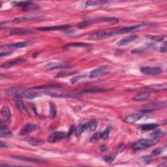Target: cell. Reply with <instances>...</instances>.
Here are the masks:
<instances>
[{"label":"cell","instance_id":"6da1fadb","mask_svg":"<svg viewBox=\"0 0 167 167\" xmlns=\"http://www.w3.org/2000/svg\"><path fill=\"white\" fill-rule=\"evenodd\" d=\"M5 93L14 98L30 99H33L40 96L39 93L35 92L30 89H26L20 87H11L5 91Z\"/></svg>","mask_w":167,"mask_h":167},{"label":"cell","instance_id":"7a4b0ae2","mask_svg":"<svg viewBox=\"0 0 167 167\" xmlns=\"http://www.w3.org/2000/svg\"><path fill=\"white\" fill-rule=\"evenodd\" d=\"M99 23H110L112 24H117V23H119V20L115 17H108L89 18L82 20V22H79L77 24V26L80 27V28H84V27Z\"/></svg>","mask_w":167,"mask_h":167},{"label":"cell","instance_id":"3957f363","mask_svg":"<svg viewBox=\"0 0 167 167\" xmlns=\"http://www.w3.org/2000/svg\"><path fill=\"white\" fill-rule=\"evenodd\" d=\"M158 143L159 138L153 137L151 138H142L133 144L131 147V150L134 152L141 151L146 149H148Z\"/></svg>","mask_w":167,"mask_h":167},{"label":"cell","instance_id":"277c9868","mask_svg":"<svg viewBox=\"0 0 167 167\" xmlns=\"http://www.w3.org/2000/svg\"><path fill=\"white\" fill-rule=\"evenodd\" d=\"M117 34H121L120 27H119V28L105 30L94 33L88 37V39L92 41H99L112 37Z\"/></svg>","mask_w":167,"mask_h":167},{"label":"cell","instance_id":"5b68a950","mask_svg":"<svg viewBox=\"0 0 167 167\" xmlns=\"http://www.w3.org/2000/svg\"><path fill=\"white\" fill-rule=\"evenodd\" d=\"M98 125V122L97 120H93L88 122L82 123L75 129V134L77 136H80L83 133L86 131H94Z\"/></svg>","mask_w":167,"mask_h":167},{"label":"cell","instance_id":"8992f818","mask_svg":"<svg viewBox=\"0 0 167 167\" xmlns=\"http://www.w3.org/2000/svg\"><path fill=\"white\" fill-rule=\"evenodd\" d=\"M36 41H26L22 42H19L17 43H13V44H9L3 45L1 46L2 50H9V49H18V48H27L31 45H33Z\"/></svg>","mask_w":167,"mask_h":167},{"label":"cell","instance_id":"52a82bcc","mask_svg":"<svg viewBox=\"0 0 167 167\" xmlns=\"http://www.w3.org/2000/svg\"><path fill=\"white\" fill-rule=\"evenodd\" d=\"M12 6L21 7L25 11H31V10H36L39 9V6L37 5L34 4L31 2H13L11 3Z\"/></svg>","mask_w":167,"mask_h":167},{"label":"cell","instance_id":"ba28073f","mask_svg":"<svg viewBox=\"0 0 167 167\" xmlns=\"http://www.w3.org/2000/svg\"><path fill=\"white\" fill-rule=\"evenodd\" d=\"M140 70L144 74H148V75H156L163 72L161 68H160L159 67H149V66L142 67H141Z\"/></svg>","mask_w":167,"mask_h":167},{"label":"cell","instance_id":"9c48e42d","mask_svg":"<svg viewBox=\"0 0 167 167\" xmlns=\"http://www.w3.org/2000/svg\"><path fill=\"white\" fill-rule=\"evenodd\" d=\"M110 126L108 125V126L106 128L105 130H104L103 132H100V133H97L96 134H95L93 135V136L91 138V142H95L99 140V139H104V140H106V139L108 138L109 136V133H110Z\"/></svg>","mask_w":167,"mask_h":167},{"label":"cell","instance_id":"30bf717a","mask_svg":"<svg viewBox=\"0 0 167 167\" xmlns=\"http://www.w3.org/2000/svg\"><path fill=\"white\" fill-rule=\"evenodd\" d=\"M39 128V126L36 124L34 123H27L25 125L24 127L20 130L19 135L22 136H26L27 135H28L32 132L37 130Z\"/></svg>","mask_w":167,"mask_h":167},{"label":"cell","instance_id":"8fae6325","mask_svg":"<svg viewBox=\"0 0 167 167\" xmlns=\"http://www.w3.org/2000/svg\"><path fill=\"white\" fill-rule=\"evenodd\" d=\"M69 66V64L66 62H50L49 64H46L45 66V68L47 71H52L57 69L66 68Z\"/></svg>","mask_w":167,"mask_h":167},{"label":"cell","instance_id":"7c38bea8","mask_svg":"<svg viewBox=\"0 0 167 167\" xmlns=\"http://www.w3.org/2000/svg\"><path fill=\"white\" fill-rule=\"evenodd\" d=\"M66 136V133L64 131H56L52 133L48 137V142L50 143H55L60 141Z\"/></svg>","mask_w":167,"mask_h":167},{"label":"cell","instance_id":"4fadbf2b","mask_svg":"<svg viewBox=\"0 0 167 167\" xmlns=\"http://www.w3.org/2000/svg\"><path fill=\"white\" fill-rule=\"evenodd\" d=\"M71 27L69 24H64V25H58V26H44L37 27L38 30L41 31H55V30H62L69 28Z\"/></svg>","mask_w":167,"mask_h":167},{"label":"cell","instance_id":"5bb4252c","mask_svg":"<svg viewBox=\"0 0 167 167\" xmlns=\"http://www.w3.org/2000/svg\"><path fill=\"white\" fill-rule=\"evenodd\" d=\"M108 69L109 67L107 65H103V66H101L98 68H97L89 73L88 74L89 78L90 79L96 78L97 77V76H99L101 74H102L103 73H105Z\"/></svg>","mask_w":167,"mask_h":167},{"label":"cell","instance_id":"9a60e30c","mask_svg":"<svg viewBox=\"0 0 167 167\" xmlns=\"http://www.w3.org/2000/svg\"><path fill=\"white\" fill-rule=\"evenodd\" d=\"M144 116V113H134L127 116L124 119V122L127 123H134L136 122L141 120V118Z\"/></svg>","mask_w":167,"mask_h":167},{"label":"cell","instance_id":"2e32d148","mask_svg":"<svg viewBox=\"0 0 167 167\" xmlns=\"http://www.w3.org/2000/svg\"><path fill=\"white\" fill-rule=\"evenodd\" d=\"M166 105V102H161V103H154L149 104L146 107V109L144 110V113L146 112H149V111H152V110H156L163 108L165 107Z\"/></svg>","mask_w":167,"mask_h":167},{"label":"cell","instance_id":"e0dca14e","mask_svg":"<svg viewBox=\"0 0 167 167\" xmlns=\"http://www.w3.org/2000/svg\"><path fill=\"white\" fill-rule=\"evenodd\" d=\"M43 17L41 16H23L21 17H18L14 19L12 22L16 24H20L25 22H27V21H32L35 20H38L40 18H42Z\"/></svg>","mask_w":167,"mask_h":167},{"label":"cell","instance_id":"ac0fdd59","mask_svg":"<svg viewBox=\"0 0 167 167\" xmlns=\"http://www.w3.org/2000/svg\"><path fill=\"white\" fill-rule=\"evenodd\" d=\"M12 135H13L11 131L6 126L5 122L3 123V122L2 121L1 124H0V136H1V138L10 137Z\"/></svg>","mask_w":167,"mask_h":167},{"label":"cell","instance_id":"d6986e66","mask_svg":"<svg viewBox=\"0 0 167 167\" xmlns=\"http://www.w3.org/2000/svg\"><path fill=\"white\" fill-rule=\"evenodd\" d=\"M14 102H15V106L19 110L20 112H21L22 114H24L25 115H28L29 114L28 110H27L26 107L25 106L24 103H23V101L22 100H21V99H20V98H14Z\"/></svg>","mask_w":167,"mask_h":167},{"label":"cell","instance_id":"ffe728a7","mask_svg":"<svg viewBox=\"0 0 167 167\" xmlns=\"http://www.w3.org/2000/svg\"><path fill=\"white\" fill-rule=\"evenodd\" d=\"M138 36H129L127 37L123 38L122 39H121L119 42L117 43V46H126L130 43H131L132 42H133L134 41H135L136 39H138Z\"/></svg>","mask_w":167,"mask_h":167},{"label":"cell","instance_id":"44dd1931","mask_svg":"<svg viewBox=\"0 0 167 167\" xmlns=\"http://www.w3.org/2000/svg\"><path fill=\"white\" fill-rule=\"evenodd\" d=\"M26 61H27V60L25 59H17V60H12V61L5 63V64H4L3 65H2V67L4 68V69H8V68H10L14 65H17L23 64V63H25Z\"/></svg>","mask_w":167,"mask_h":167},{"label":"cell","instance_id":"7402d4cb","mask_svg":"<svg viewBox=\"0 0 167 167\" xmlns=\"http://www.w3.org/2000/svg\"><path fill=\"white\" fill-rule=\"evenodd\" d=\"M35 32L29 29H23V28H16L11 31V35H25V34H33Z\"/></svg>","mask_w":167,"mask_h":167},{"label":"cell","instance_id":"603a6c76","mask_svg":"<svg viewBox=\"0 0 167 167\" xmlns=\"http://www.w3.org/2000/svg\"><path fill=\"white\" fill-rule=\"evenodd\" d=\"M158 127V124L156 123H147V124H142L141 125L140 129L142 131H150L155 130Z\"/></svg>","mask_w":167,"mask_h":167},{"label":"cell","instance_id":"cb8c5ba5","mask_svg":"<svg viewBox=\"0 0 167 167\" xmlns=\"http://www.w3.org/2000/svg\"><path fill=\"white\" fill-rule=\"evenodd\" d=\"M12 159H15L19 161H22L25 162H30V163H41L43 161L39 159H35V158H30V157H12Z\"/></svg>","mask_w":167,"mask_h":167},{"label":"cell","instance_id":"d4e9b609","mask_svg":"<svg viewBox=\"0 0 167 167\" xmlns=\"http://www.w3.org/2000/svg\"><path fill=\"white\" fill-rule=\"evenodd\" d=\"M150 97V93L148 92H143L139 93L133 98V100L135 101H144L149 99Z\"/></svg>","mask_w":167,"mask_h":167},{"label":"cell","instance_id":"484cf974","mask_svg":"<svg viewBox=\"0 0 167 167\" xmlns=\"http://www.w3.org/2000/svg\"><path fill=\"white\" fill-rule=\"evenodd\" d=\"M154 46V44H148L146 45L145 46H141L139 48H135V49L131 51V53L132 54H137V53H141V52H143L144 51L148 50V49H150V48H152Z\"/></svg>","mask_w":167,"mask_h":167},{"label":"cell","instance_id":"4316f807","mask_svg":"<svg viewBox=\"0 0 167 167\" xmlns=\"http://www.w3.org/2000/svg\"><path fill=\"white\" fill-rule=\"evenodd\" d=\"M108 2L107 1H97V0H95V1H88L86 2L85 5L86 7H93V6H101L103 5H105L108 3Z\"/></svg>","mask_w":167,"mask_h":167},{"label":"cell","instance_id":"83f0119b","mask_svg":"<svg viewBox=\"0 0 167 167\" xmlns=\"http://www.w3.org/2000/svg\"><path fill=\"white\" fill-rule=\"evenodd\" d=\"M26 142L30 145L32 146H39L42 144H43V141L41 140H38L35 138H28L26 139Z\"/></svg>","mask_w":167,"mask_h":167},{"label":"cell","instance_id":"f1b7e54d","mask_svg":"<svg viewBox=\"0 0 167 167\" xmlns=\"http://www.w3.org/2000/svg\"><path fill=\"white\" fill-rule=\"evenodd\" d=\"M2 116L5 118L6 121H9L10 120L11 117V112L9 109V107H4L2 109V112H1Z\"/></svg>","mask_w":167,"mask_h":167},{"label":"cell","instance_id":"f546056e","mask_svg":"<svg viewBox=\"0 0 167 167\" xmlns=\"http://www.w3.org/2000/svg\"><path fill=\"white\" fill-rule=\"evenodd\" d=\"M89 46V44L85 43H81V42H74V43H70L65 45L64 47L71 48V47H86Z\"/></svg>","mask_w":167,"mask_h":167},{"label":"cell","instance_id":"4dcf8cb0","mask_svg":"<svg viewBox=\"0 0 167 167\" xmlns=\"http://www.w3.org/2000/svg\"><path fill=\"white\" fill-rule=\"evenodd\" d=\"M76 71H65L63 72H60L58 73L56 75L54 76V78L57 79V78H61V77H64V76H67L69 75H72L74 73H76Z\"/></svg>","mask_w":167,"mask_h":167},{"label":"cell","instance_id":"1f68e13d","mask_svg":"<svg viewBox=\"0 0 167 167\" xmlns=\"http://www.w3.org/2000/svg\"><path fill=\"white\" fill-rule=\"evenodd\" d=\"M57 110H56V107H55V104L54 103H50V117L54 118L56 116Z\"/></svg>","mask_w":167,"mask_h":167},{"label":"cell","instance_id":"d6a6232c","mask_svg":"<svg viewBox=\"0 0 167 167\" xmlns=\"http://www.w3.org/2000/svg\"><path fill=\"white\" fill-rule=\"evenodd\" d=\"M147 37L152 41L157 42H162L165 39V36H148Z\"/></svg>","mask_w":167,"mask_h":167},{"label":"cell","instance_id":"836d02e7","mask_svg":"<svg viewBox=\"0 0 167 167\" xmlns=\"http://www.w3.org/2000/svg\"><path fill=\"white\" fill-rule=\"evenodd\" d=\"M86 74H80V75H79V76H74V77H73V79H71L70 80V82L71 84H76L77 82H79L80 80L84 79V77H86Z\"/></svg>","mask_w":167,"mask_h":167},{"label":"cell","instance_id":"e575fe53","mask_svg":"<svg viewBox=\"0 0 167 167\" xmlns=\"http://www.w3.org/2000/svg\"><path fill=\"white\" fill-rule=\"evenodd\" d=\"M116 158V155H107V156H105L104 157V161H105L107 164L110 165L112 163L113 161H114V160Z\"/></svg>","mask_w":167,"mask_h":167},{"label":"cell","instance_id":"d590c367","mask_svg":"<svg viewBox=\"0 0 167 167\" xmlns=\"http://www.w3.org/2000/svg\"><path fill=\"white\" fill-rule=\"evenodd\" d=\"M164 133L163 131L161 130H156L154 131V133L152 134L153 138H159V137H161L164 135Z\"/></svg>","mask_w":167,"mask_h":167},{"label":"cell","instance_id":"8d00e7d4","mask_svg":"<svg viewBox=\"0 0 167 167\" xmlns=\"http://www.w3.org/2000/svg\"><path fill=\"white\" fill-rule=\"evenodd\" d=\"M165 148H157L155 150L153 151L152 152V154H151V156H157V155H159L160 154H161L163 150H164Z\"/></svg>","mask_w":167,"mask_h":167},{"label":"cell","instance_id":"74e56055","mask_svg":"<svg viewBox=\"0 0 167 167\" xmlns=\"http://www.w3.org/2000/svg\"><path fill=\"white\" fill-rule=\"evenodd\" d=\"M58 85L56 84H48V85H45L43 86H38L36 87L35 88L36 89H50V88H54L55 87H58Z\"/></svg>","mask_w":167,"mask_h":167},{"label":"cell","instance_id":"f35d334b","mask_svg":"<svg viewBox=\"0 0 167 167\" xmlns=\"http://www.w3.org/2000/svg\"><path fill=\"white\" fill-rule=\"evenodd\" d=\"M141 159L142 160L143 163H144L146 164H148L151 161V157H149V156H143L141 157Z\"/></svg>","mask_w":167,"mask_h":167},{"label":"cell","instance_id":"ab89813d","mask_svg":"<svg viewBox=\"0 0 167 167\" xmlns=\"http://www.w3.org/2000/svg\"><path fill=\"white\" fill-rule=\"evenodd\" d=\"M125 148V144H120L119 147H118L117 153H122L124 150Z\"/></svg>","mask_w":167,"mask_h":167},{"label":"cell","instance_id":"60d3db41","mask_svg":"<svg viewBox=\"0 0 167 167\" xmlns=\"http://www.w3.org/2000/svg\"><path fill=\"white\" fill-rule=\"evenodd\" d=\"M30 107H31V108L33 109V110L34 111L35 113H36V114H37V110H36V107H35V105H34V104H33V103H30Z\"/></svg>","mask_w":167,"mask_h":167},{"label":"cell","instance_id":"b9f144b4","mask_svg":"<svg viewBox=\"0 0 167 167\" xmlns=\"http://www.w3.org/2000/svg\"><path fill=\"white\" fill-rule=\"evenodd\" d=\"M100 150L102 152L104 151H106L107 150V146H101V148H100Z\"/></svg>","mask_w":167,"mask_h":167},{"label":"cell","instance_id":"7bdbcfd3","mask_svg":"<svg viewBox=\"0 0 167 167\" xmlns=\"http://www.w3.org/2000/svg\"><path fill=\"white\" fill-rule=\"evenodd\" d=\"M11 54V52H9V53H7V52H5V53L2 52V53H1V58H3V57L4 56V55H5V56H6V55H9V54Z\"/></svg>","mask_w":167,"mask_h":167},{"label":"cell","instance_id":"ee69618b","mask_svg":"<svg viewBox=\"0 0 167 167\" xmlns=\"http://www.w3.org/2000/svg\"><path fill=\"white\" fill-rule=\"evenodd\" d=\"M166 46H163V47H162V48H161V52H163V53H165V52H166Z\"/></svg>","mask_w":167,"mask_h":167}]
</instances>
